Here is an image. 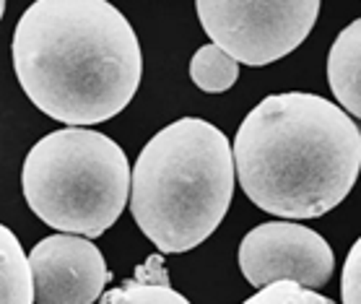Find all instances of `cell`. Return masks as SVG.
Instances as JSON below:
<instances>
[{
  "instance_id": "52a82bcc",
  "label": "cell",
  "mask_w": 361,
  "mask_h": 304,
  "mask_svg": "<svg viewBox=\"0 0 361 304\" xmlns=\"http://www.w3.org/2000/svg\"><path fill=\"white\" fill-rule=\"evenodd\" d=\"M37 304H94L109 281L104 255L89 237L52 234L29 253Z\"/></svg>"
},
{
  "instance_id": "7a4b0ae2",
  "label": "cell",
  "mask_w": 361,
  "mask_h": 304,
  "mask_svg": "<svg viewBox=\"0 0 361 304\" xmlns=\"http://www.w3.org/2000/svg\"><path fill=\"white\" fill-rule=\"evenodd\" d=\"M234 172L265 214L320 219L353 190L361 130L343 107L307 91L265 97L234 135Z\"/></svg>"
},
{
  "instance_id": "9c48e42d",
  "label": "cell",
  "mask_w": 361,
  "mask_h": 304,
  "mask_svg": "<svg viewBox=\"0 0 361 304\" xmlns=\"http://www.w3.org/2000/svg\"><path fill=\"white\" fill-rule=\"evenodd\" d=\"M0 304H34L29 255L6 224H0Z\"/></svg>"
},
{
  "instance_id": "4fadbf2b",
  "label": "cell",
  "mask_w": 361,
  "mask_h": 304,
  "mask_svg": "<svg viewBox=\"0 0 361 304\" xmlns=\"http://www.w3.org/2000/svg\"><path fill=\"white\" fill-rule=\"evenodd\" d=\"M341 299H343V304H361V237L353 242L351 253L343 263Z\"/></svg>"
},
{
  "instance_id": "5b68a950",
  "label": "cell",
  "mask_w": 361,
  "mask_h": 304,
  "mask_svg": "<svg viewBox=\"0 0 361 304\" xmlns=\"http://www.w3.org/2000/svg\"><path fill=\"white\" fill-rule=\"evenodd\" d=\"M195 8L214 44L237 63L263 68L310 37L320 0H195Z\"/></svg>"
},
{
  "instance_id": "3957f363",
  "label": "cell",
  "mask_w": 361,
  "mask_h": 304,
  "mask_svg": "<svg viewBox=\"0 0 361 304\" xmlns=\"http://www.w3.org/2000/svg\"><path fill=\"white\" fill-rule=\"evenodd\" d=\"M234 177L229 138L200 117H182L138 154L130 172V214L161 253H188L224 221Z\"/></svg>"
},
{
  "instance_id": "6da1fadb",
  "label": "cell",
  "mask_w": 361,
  "mask_h": 304,
  "mask_svg": "<svg viewBox=\"0 0 361 304\" xmlns=\"http://www.w3.org/2000/svg\"><path fill=\"white\" fill-rule=\"evenodd\" d=\"M11 49L34 107L75 128L120 115L143 75L138 37L107 0H37L18 18Z\"/></svg>"
},
{
  "instance_id": "7c38bea8",
  "label": "cell",
  "mask_w": 361,
  "mask_h": 304,
  "mask_svg": "<svg viewBox=\"0 0 361 304\" xmlns=\"http://www.w3.org/2000/svg\"><path fill=\"white\" fill-rule=\"evenodd\" d=\"M242 304H336L328 296L317 294L312 288L296 281H276L271 286L257 288V294L245 299Z\"/></svg>"
},
{
  "instance_id": "30bf717a",
  "label": "cell",
  "mask_w": 361,
  "mask_h": 304,
  "mask_svg": "<svg viewBox=\"0 0 361 304\" xmlns=\"http://www.w3.org/2000/svg\"><path fill=\"white\" fill-rule=\"evenodd\" d=\"M190 78L205 94H224L239 78V63L219 44H203L190 60Z\"/></svg>"
},
{
  "instance_id": "5bb4252c",
  "label": "cell",
  "mask_w": 361,
  "mask_h": 304,
  "mask_svg": "<svg viewBox=\"0 0 361 304\" xmlns=\"http://www.w3.org/2000/svg\"><path fill=\"white\" fill-rule=\"evenodd\" d=\"M3 13H6V0H0V18H3Z\"/></svg>"
},
{
  "instance_id": "ba28073f",
  "label": "cell",
  "mask_w": 361,
  "mask_h": 304,
  "mask_svg": "<svg viewBox=\"0 0 361 304\" xmlns=\"http://www.w3.org/2000/svg\"><path fill=\"white\" fill-rule=\"evenodd\" d=\"M328 83L338 104L361 120V18L338 34L328 55Z\"/></svg>"
},
{
  "instance_id": "8fae6325",
  "label": "cell",
  "mask_w": 361,
  "mask_h": 304,
  "mask_svg": "<svg viewBox=\"0 0 361 304\" xmlns=\"http://www.w3.org/2000/svg\"><path fill=\"white\" fill-rule=\"evenodd\" d=\"M102 304H190L180 291H174L164 279H143V271H138V279L128 281L120 288H112Z\"/></svg>"
},
{
  "instance_id": "277c9868",
  "label": "cell",
  "mask_w": 361,
  "mask_h": 304,
  "mask_svg": "<svg viewBox=\"0 0 361 304\" xmlns=\"http://www.w3.org/2000/svg\"><path fill=\"white\" fill-rule=\"evenodd\" d=\"M29 208L55 231L99 237L130 197V164L104 133L63 128L37 140L21 172Z\"/></svg>"
},
{
  "instance_id": "8992f818",
  "label": "cell",
  "mask_w": 361,
  "mask_h": 304,
  "mask_svg": "<svg viewBox=\"0 0 361 304\" xmlns=\"http://www.w3.org/2000/svg\"><path fill=\"white\" fill-rule=\"evenodd\" d=\"M333 268L336 257L328 239L294 221L260 224L239 245V271L255 288L276 281L320 288L330 281Z\"/></svg>"
}]
</instances>
